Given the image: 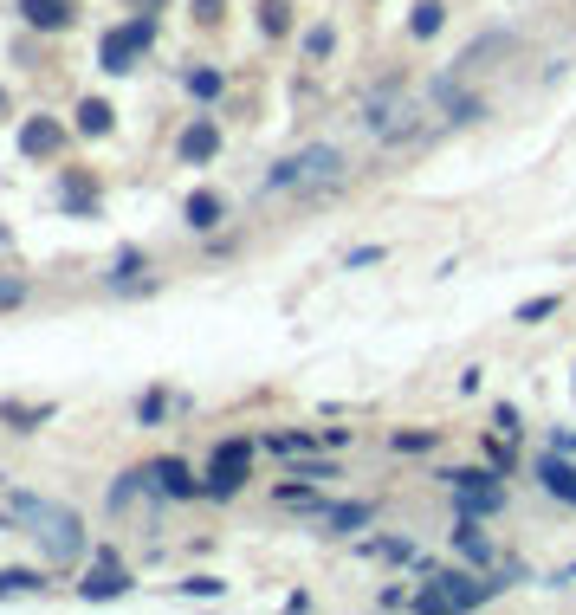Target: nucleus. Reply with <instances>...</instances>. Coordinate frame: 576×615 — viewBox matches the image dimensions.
I'll use <instances>...</instances> for the list:
<instances>
[{"label":"nucleus","mask_w":576,"mask_h":615,"mask_svg":"<svg viewBox=\"0 0 576 615\" xmlns=\"http://www.w3.org/2000/svg\"><path fill=\"white\" fill-rule=\"evenodd\" d=\"M0 525H20L52 564H72V557L85 551V525H78V512L59 505V499H39V492H7V486H0Z\"/></svg>","instance_id":"f257e3e1"},{"label":"nucleus","mask_w":576,"mask_h":615,"mask_svg":"<svg viewBox=\"0 0 576 615\" xmlns=\"http://www.w3.org/2000/svg\"><path fill=\"white\" fill-rule=\"evenodd\" d=\"M492 596H499V583L473 577V564H466V570H441V577H428V590L408 596V609L441 615V609H479V603H492Z\"/></svg>","instance_id":"f03ea898"},{"label":"nucleus","mask_w":576,"mask_h":615,"mask_svg":"<svg viewBox=\"0 0 576 615\" xmlns=\"http://www.w3.org/2000/svg\"><path fill=\"white\" fill-rule=\"evenodd\" d=\"M344 175V149H331V143H311V149H298V156H285L279 169L266 175V195H285V188H311V182H337Z\"/></svg>","instance_id":"7ed1b4c3"},{"label":"nucleus","mask_w":576,"mask_h":615,"mask_svg":"<svg viewBox=\"0 0 576 615\" xmlns=\"http://www.w3.org/2000/svg\"><path fill=\"white\" fill-rule=\"evenodd\" d=\"M246 473H253V441H246V434H233V441H221V447L208 454L201 492H208V499H233V492L246 486Z\"/></svg>","instance_id":"20e7f679"},{"label":"nucleus","mask_w":576,"mask_h":615,"mask_svg":"<svg viewBox=\"0 0 576 615\" xmlns=\"http://www.w3.org/2000/svg\"><path fill=\"white\" fill-rule=\"evenodd\" d=\"M156 46V13H136V20H123L104 33V46H98V65L104 72H136V59Z\"/></svg>","instance_id":"39448f33"},{"label":"nucleus","mask_w":576,"mask_h":615,"mask_svg":"<svg viewBox=\"0 0 576 615\" xmlns=\"http://www.w3.org/2000/svg\"><path fill=\"white\" fill-rule=\"evenodd\" d=\"M447 492H454V512H473V518H492L505 505V486L492 480V473H479V467H447L441 473Z\"/></svg>","instance_id":"423d86ee"},{"label":"nucleus","mask_w":576,"mask_h":615,"mask_svg":"<svg viewBox=\"0 0 576 615\" xmlns=\"http://www.w3.org/2000/svg\"><path fill=\"white\" fill-rule=\"evenodd\" d=\"M447 544H454V557H460V564H473V570H499V551H492L486 525H479L473 512H460V518H454V531H447Z\"/></svg>","instance_id":"0eeeda50"},{"label":"nucleus","mask_w":576,"mask_h":615,"mask_svg":"<svg viewBox=\"0 0 576 615\" xmlns=\"http://www.w3.org/2000/svg\"><path fill=\"white\" fill-rule=\"evenodd\" d=\"M78 590H85V603H111V596H123V590H130V570H123L117 557L104 551L98 564L85 570V583H78Z\"/></svg>","instance_id":"6e6552de"},{"label":"nucleus","mask_w":576,"mask_h":615,"mask_svg":"<svg viewBox=\"0 0 576 615\" xmlns=\"http://www.w3.org/2000/svg\"><path fill=\"white\" fill-rule=\"evenodd\" d=\"M149 486H156L162 499H195V492H201V480L188 473V460H175V454L149 460Z\"/></svg>","instance_id":"1a4fd4ad"},{"label":"nucleus","mask_w":576,"mask_h":615,"mask_svg":"<svg viewBox=\"0 0 576 615\" xmlns=\"http://www.w3.org/2000/svg\"><path fill=\"white\" fill-rule=\"evenodd\" d=\"M538 486L551 492L557 505H576V460H570V454H557V447H551V454L538 460Z\"/></svg>","instance_id":"9d476101"},{"label":"nucleus","mask_w":576,"mask_h":615,"mask_svg":"<svg viewBox=\"0 0 576 615\" xmlns=\"http://www.w3.org/2000/svg\"><path fill=\"white\" fill-rule=\"evenodd\" d=\"M499 52H512V33H505V26H492V33H479L473 46H466L460 59H454V78H466V72H486V65L499 59Z\"/></svg>","instance_id":"9b49d317"},{"label":"nucleus","mask_w":576,"mask_h":615,"mask_svg":"<svg viewBox=\"0 0 576 615\" xmlns=\"http://www.w3.org/2000/svg\"><path fill=\"white\" fill-rule=\"evenodd\" d=\"M175 149H182V162H214V156H221V130H214V117H195Z\"/></svg>","instance_id":"f8f14e48"},{"label":"nucleus","mask_w":576,"mask_h":615,"mask_svg":"<svg viewBox=\"0 0 576 615\" xmlns=\"http://www.w3.org/2000/svg\"><path fill=\"white\" fill-rule=\"evenodd\" d=\"M369 518H376V505H363V499H350V505H324L318 512V525L331 531V538H350V531H363Z\"/></svg>","instance_id":"ddd939ff"},{"label":"nucleus","mask_w":576,"mask_h":615,"mask_svg":"<svg viewBox=\"0 0 576 615\" xmlns=\"http://www.w3.org/2000/svg\"><path fill=\"white\" fill-rule=\"evenodd\" d=\"M20 13H26V26H39V33H59V26H72L78 0H20Z\"/></svg>","instance_id":"4468645a"},{"label":"nucleus","mask_w":576,"mask_h":615,"mask_svg":"<svg viewBox=\"0 0 576 615\" xmlns=\"http://www.w3.org/2000/svg\"><path fill=\"white\" fill-rule=\"evenodd\" d=\"M221 214H227V201L214 195V188H201V195H188V208H182V221L195 227V234H208V227H221Z\"/></svg>","instance_id":"2eb2a0df"},{"label":"nucleus","mask_w":576,"mask_h":615,"mask_svg":"<svg viewBox=\"0 0 576 615\" xmlns=\"http://www.w3.org/2000/svg\"><path fill=\"white\" fill-rule=\"evenodd\" d=\"M59 143H65V130H59V123H46V117L20 130V149H26V156H52Z\"/></svg>","instance_id":"dca6fc26"},{"label":"nucleus","mask_w":576,"mask_h":615,"mask_svg":"<svg viewBox=\"0 0 576 615\" xmlns=\"http://www.w3.org/2000/svg\"><path fill=\"white\" fill-rule=\"evenodd\" d=\"M111 123H117V111L104 98H85L78 104V136H111Z\"/></svg>","instance_id":"f3484780"},{"label":"nucleus","mask_w":576,"mask_h":615,"mask_svg":"<svg viewBox=\"0 0 576 615\" xmlns=\"http://www.w3.org/2000/svg\"><path fill=\"white\" fill-rule=\"evenodd\" d=\"M441 26H447V7H441V0H415V13H408V33H415V39H434Z\"/></svg>","instance_id":"a211bd4d"},{"label":"nucleus","mask_w":576,"mask_h":615,"mask_svg":"<svg viewBox=\"0 0 576 615\" xmlns=\"http://www.w3.org/2000/svg\"><path fill=\"white\" fill-rule=\"evenodd\" d=\"M65 208H72V214H98V182H85V175H65Z\"/></svg>","instance_id":"6ab92c4d"},{"label":"nucleus","mask_w":576,"mask_h":615,"mask_svg":"<svg viewBox=\"0 0 576 615\" xmlns=\"http://www.w3.org/2000/svg\"><path fill=\"white\" fill-rule=\"evenodd\" d=\"M279 505H292V512H311V518H318V512H324V492H318V486H279Z\"/></svg>","instance_id":"aec40b11"},{"label":"nucleus","mask_w":576,"mask_h":615,"mask_svg":"<svg viewBox=\"0 0 576 615\" xmlns=\"http://www.w3.org/2000/svg\"><path fill=\"white\" fill-rule=\"evenodd\" d=\"M434 441H441V434H434V428H402V434H395L389 447H395V454H428Z\"/></svg>","instance_id":"412c9836"},{"label":"nucleus","mask_w":576,"mask_h":615,"mask_svg":"<svg viewBox=\"0 0 576 615\" xmlns=\"http://www.w3.org/2000/svg\"><path fill=\"white\" fill-rule=\"evenodd\" d=\"M272 447H279V454H311V447H318V434H305V428H285V434H272Z\"/></svg>","instance_id":"4be33fe9"},{"label":"nucleus","mask_w":576,"mask_h":615,"mask_svg":"<svg viewBox=\"0 0 576 615\" xmlns=\"http://www.w3.org/2000/svg\"><path fill=\"white\" fill-rule=\"evenodd\" d=\"M33 590H39L33 570H0V596H33Z\"/></svg>","instance_id":"5701e85b"},{"label":"nucleus","mask_w":576,"mask_h":615,"mask_svg":"<svg viewBox=\"0 0 576 615\" xmlns=\"http://www.w3.org/2000/svg\"><path fill=\"white\" fill-rule=\"evenodd\" d=\"M259 26H266V33H285V26H292V7H285V0H266V7H259Z\"/></svg>","instance_id":"b1692460"},{"label":"nucleus","mask_w":576,"mask_h":615,"mask_svg":"<svg viewBox=\"0 0 576 615\" xmlns=\"http://www.w3.org/2000/svg\"><path fill=\"white\" fill-rule=\"evenodd\" d=\"M557 311V292H544V298H525V305H518V324H538V318H551Z\"/></svg>","instance_id":"393cba45"},{"label":"nucleus","mask_w":576,"mask_h":615,"mask_svg":"<svg viewBox=\"0 0 576 615\" xmlns=\"http://www.w3.org/2000/svg\"><path fill=\"white\" fill-rule=\"evenodd\" d=\"M331 46H337L331 26H311V33H305V52H311V59H331Z\"/></svg>","instance_id":"a878e982"},{"label":"nucleus","mask_w":576,"mask_h":615,"mask_svg":"<svg viewBox=\"0 0 576 615\" xmlns=\"http://www.w3.org/2000/svg\"><path fill=\"white\" fill-rule=\"evenodd\" d=\"M188 91L195 98H221V72H188Z\"/></svg>","instance_id":"bb28decb"},{"label":"nucleus","mask_w":576,"mask_h":615,"mask_svg":"<svg viewBox=\"0 0 576 615\" xmlns=\"http://www.w3.org/2000/svg\"><path fill=\"white\" fill-rule=\"evenodd\" d=\"M0 415H7V421H20V428H39V421H46L52 408H20V402H7V408H0Z\"/></svg>","instance_id":"cd10ccee"},{"label":"nucleus","mask_w":576,"mask_h":615,"mask_svg":"<svg viewBox=\"0 0 576 615\" xmlns=\"http://www.w3.org/2000/svg\"><path fill=\"white\" fill-rule=\"evenodd\" d=\"M182 590H188V596H221V590H227V583H221V577H188V583H182Z\"/></svg>","instance_id":"c85d7f7f"},{"label":"nucleus","mask_w":576,"mask_h":615,"mask_svg":"<svg viewBox=\"0 0 576 615\" xmlns=\"http://www.w3.org/2000/svg\"><path fill=\"white\" fill-rule=\"evenodd\" d=\"M492 421H499V434H518V408H512V402L492 408Z\"/></svg>","instance_id":"c756f323"},{"label":"nucleus","mask_w":576,"mask_h":615,"mask_svg":"<svg viewBox=\"0 0 576 615\" xmlns=\"http://www.w3.org/2000/svg\"><path fill=\"white\" fill-rule=\"evenodd\" d=\"M195 20H201V26H214V20H221V0H195Z\"/></svg>","instance_id":"7c9ffc66"},{"label":"nucleus","mask_w":576,"mask_h":615,"mask_svg":"<svg viewBox=\"0 0 576 615\" xmlns=\"http://www.w3.org/2000/svg\"><path fill=\"white\" fill-rule=\"evenodd\" d=\"M564 583H576V564H564V570H557V577H551V590H564Z\"/></svg>","instance_id":"2f4dec72"},{"label":"nucleus","mask_w":576,"mask_h":615,"mask_svg":"<svg viewBox=\"0 0 576 615\" xmlns=\"http://www.w3.org/2000/svg\"><path fill=\"white\" fill-rule=\"evenodd\" d=\"M551 447H557V454H576V434H557Z\"/></svg>","instance_id":"473e14b6"},{"label":"nucleus","mask_w":576,"mask_h":615,"mask_svg":"<svg viewBox=\"0 0 576 615\" xmlns=\"http://www.w3.org/2000/svg\"><path fill=\"white\" fill-rule=\"evenodd\" d=\"M136 7H162V0H136Z\"/></svg>","instance_id":"72a5a7b5"}]
</instances>
